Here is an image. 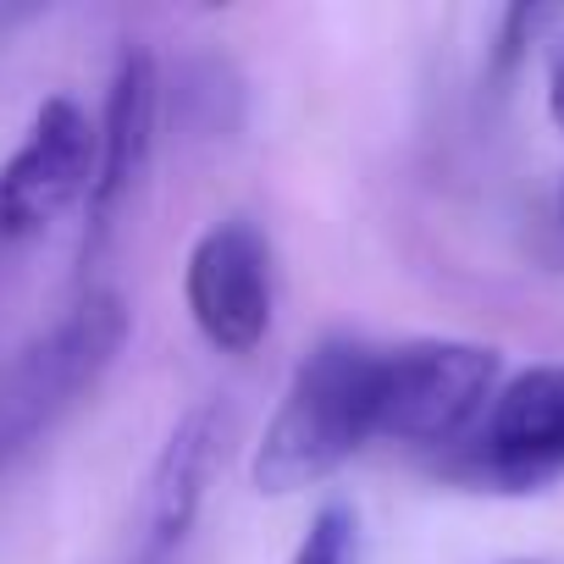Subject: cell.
Returning <instances> with one entry per match:
<instances>
[{"mask_svg": "<svg viewBox=\"0 0 564 564\" xmlns=\"http://www.w3.org/2000/svg\"><path fill=\"white\" fill-rule=\"evenodd\" d=\"M377 437V344L322 338L282 388L276 415L249 459V481L265 498H289L333 481Z\"/></svg>", "mask_w": 564, "mask_h": 564, "instance_id": "6da1fadb", "label": "cell"}, {"mask_svg": "<svg viewBox=\"0 0 564 564\" xmlns=\"http://www.w3.org/2000/svg\"><path fill=\"white\" fill-rule=\"evenodd\" d=\"M122 344L128 305L111 289H95L0 360V476L29 459L100 388Z\"/></svg>", "mask_w": 564, "mask_h": 564, "instance_id": "7a4b0ae2", "label": "cell"}, {"mask_svg": "<svg viewBox=\"0 0 564 564\" xmlns=\"http://www.w3.org/2000/svg\"><path fill=\"white\" fill-rule=\"evenodd\" d=\"M503 360L470 338H410L377 349V437L410 448H459L487 415Z\"/></svg>", "mask_w": 564, "mask_h": 564, "instance_id": "3957f363", "label": "cell"}, {"mask_svg": "<svg viewBox=\"0 0 564 564\" xmlns=\"http://www.w3.org/2000/svg\"><path fill=\"white\" fill-rule=\"evenodd\" d=\"M448 476L481 492H542L564 476V360L498 382L476 432L448 454Z\"/></svg>", "mask_w": 564, "mask_h": 564, "instance_id": "277c9868", "label": "cell"}, {"mask_svg": "<svg viewBox=\"0 0 564 564\" xmlns=\"http://www.w3.org/2000/svg\"><path fill=\"white\" fill-rule=\"evenodd\" d=\"M183 300L194 327L221 355H249L271 333V243L254 221H210L183 265Z\"/></svg>", "mask_w": 564, "mask_h": 564, "instance_id": "5b68a950", "label": "cell"}, {"mask_svg": "<svg viewBox=\"0 0 564 564\" xmlns=\"http://www.w3.org/2000/svg\"><path fill=\"white\" fill-rule=\"evenodd\" d=\"M95 155H100V128L89 122V111L67 95L45 100L12 161L0 166V238H34L62 210L89 199Z\"/></svg>", "mask_w": 564, "mask_h": 564, "instance_id": "8992f818", "label": "cell"}, {"mask_svg": "<svg viewBox=\"0 0 564 564\" xmlns=\"http://www.w3.org/2000/svg\"><path fill=\"white\" fill-rule=\"evenodd\" d=\"M227 443V410L221 404H194L161 443L150 481H144V503H139V553L133 564H172L177 547L188 542L199 509H205V487L216 476Z\"/></svg>", "mask_w": 564, "mask_h": 564, "instance_id": "52a82bcc", "label": "cell"}, {"mask_svg": "<svg viewBox=\"0 0 564 564\" xmlns=\"http://www.w3.org/2000/svg\"><path fill=\"white\" fill-rule=\"evenodd\" d=\"M155 122H161V73L150 51H122L111 89H106V117H100V155H95V183H89V249H100L117 205L133 194V183L150 166L155 150Z\"/></svg>", "mask_w": 564, "mask_h": 564, "instance_id": "ba28073f", "label": "cell"}, {"mask_svg": "<svg viewBox=\"0 0 564 564\" xmlns=\"http://www.w3.org/2000/svg\"><path fill=\"white\" fill-rule=\"evenodd\" d=\"M294 564H360V520L349 503H327L311 514Z\"/></svg>", "mask_w": 564, "mask_h": 564, "instance_id": "9c48e42d", "label": "cell"}, {"mask_svg": "<svg viewBox=\"0 0 564 564\" xmlns=\"http://www.w3.org/2000/svg\"><path fill=\"white\" fill-rule=\"evenodd\" d=\"M547 23H558V12L553 7H509L503 12V29H498V67H514L520 56H525V45L547 29Z\"/></svg>", "mask_w": 564, "mask_h": 564, "instance_id": "30bf717a", "label": "cell"}, {"mask_svg": "<svg viewBox=\"0 0 564 564\" xmlns=\"http://www.w3.org/2000/svg\"><path fill=\"white\" fill-rule=\"evenodd\" d=\"M547 117H553V128L564 133V40H558V51H553V62H547Z\"/></svg>", "mask_w": 564, "mask_h": 564, "instance_id": "8fae6325", "label": "cell"}, {"mask_svg": "<svg viewBox=\"0 0 564 564\" xmlns=\"http://www.w3.org/2000/svg\"><path fill=\"white\" fill-rule=\"evenodd\" d=\"M29 18H34V7H0V45H7V34L23 29Z\"/></svg>", "mask_w": 564, "mask_h": 564, "instance_id": "7c38bea8", "label": "cell"}, {"mask_svg": "<svg viewBox=\"0 0 564 564\" xmlns=\"http://www.w3.org/2000/svg\"><path fill=\"white\" fill-rule=\"evenodd\" d=\"M558 210H564V194H558Z\"/></svg>", "mask_w": 564, "mask_h": 564, "instance_id": "4fadbf2b", "label": "cell"}, {"mask_svg": "<svg viewBox=\"0 0 564 564\" xmlns=\"http://www.w3.org/2000/svg\"><path fill=\"white\" fill-rule=\"evenodd\" d=\"M514 564H531V558H514Z\"/></svg>", "mask_w": 564, "mask_h": 564, "instance_id": "5bb4252c", "label": "cell"}]
</instances>
